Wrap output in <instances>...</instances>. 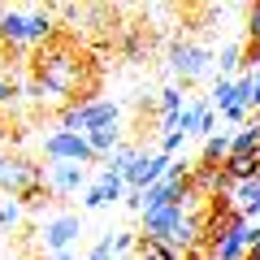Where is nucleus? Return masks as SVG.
Instances as JSON below:
<instances>
[{
  "label": "nucleus",
  "instance_id": "1",
  "mask_svg": "<svg viewBox=\"0 0 260 260\" xmlns=\"http://www.w3.org/2000/svg\"><path fill=\"white\" fill-rule=\"evenodd\" d=\"M26 70H30L26 91L35 100L52 95V100H70V104H95V95H100L95 56L87 48H78V39H70L65 30L26 56Z\"/></svg>",
  "mask_w": 260,
  "mask_h": 260
},
{
  "label": "nucleus",
  "instance_id": "2",
  "mask_svg": "<svg viewBox=\"0 0 260 260\" xmlns=\"http://www.w3.org/2000/svg\"><path fill=\"white\" fill-rule=\"evenodd\" d=\"M100 126H117V104L113 100H95V104H65L61 109V130L74 135H91Z\"/></svg>",
  "mask_w": 260,
  "mask_h": 260
},
{
  "label": "nucleus",
  "instance_id": "3",
  "mask_svg": "<svg viewBox=\"0 0 260 260\" xmlns=\"http://www.w3.org/2000/svg\"><path fill=\"white\" fill-rule=\"evenodd\" d=\"M44 156L48 160H70V165H95V160H100L91 152V143H87V135H74V130H56V135H48Z\"/></svg>",
  "mask_w": 260,
  "mask_h": 260
},
{
  "label": "nucleus",
  "instance_id": "4",
  "mask_svg": "<svg viewBox=\"0 0 260 260\" xmlns=\"http://www.w3.org/2000/svg\"><path fill=\"white\" fill-rule=\"evenodd\" d=\"M169 165H174V156H165V152H139V160L126 174V186L130 191H148V186H156L169 174Z\"/></svg>",
  "mask_w": 260,
  "mask_h": 260
},
{
  "label": "nucleus",
  "instance_id": "5",
  "mask_svg": "<svg viewBox=\"0 0 260 260\" xmlns=\"http://www.w3.org/2000/svg\"><path fill=\"white\" fill-rule=\"evenodd\" d=\"M39 182H48L44 165H35V160H26V156H9V169H5L0 186H5L13 200H18L22 191H30V186H39Z\"/></svg>",
  "mask_w": 260,
  "mask_h": 260
},
{
  "label": "nucleus",
  "instance_id": "6",
  "mask_svg": "<svg viewBox=\"0 0 260 260\" xmlns=\"http://www.w3.org/2000/svg\"><path fill=\"white\" fill-rule=\"evenodd\" d=\"M208 61H213V52H208V48H195V44H174V52H169V70H174L182 83H195V78L208 70Z\"/></svg>",
  "mask_w": 260,
  "mask_h": 260
},
{
  "label": "nucleus",
  "instance_id": "7",
  "mask_svg": "<svg viewBox=\"0 0 260 260\" xmlns=\"http://www.w3.org/2000/svg\"><path fill=\"white\" fill-rule=\"evenodd\" d=\"M26 44H30V35H26V13L5 9V13H0V48H5V56H18Z\"/></svg>",
  "mask_w": 260,
  "mask_h": 260
},
{
  "label": "nucleus",
  "instance_id": "8",
  "mask_svg": "<svg viewBox=\"0 0 260 260\" xmlns=\"http://www.w3.org/2000/svg\"><path fill=\"white\" fill-rule=\"evenodd\" d=\"M83 182H87V169L83 165H70V160H52V165H48V186H52L56 200L74 195Z\"/></svg>",
  "mask_w": 260,
  "mask_h": 260
},
{
  "label": "nucleus",
  "instance_id": "9",
  "mask_svg": "<svg viewBox=\"0 0 260 260\" xmlns=\"http://www.w3.org/2000/svg\"><path fill=\"white\" fill-rule=\"evenodd\" d=\"M121 191H126V178L113 174V169H104V174L95 178V186L87 191L83 208H104V204H113V200H121Z\"/></svg>",
  "mask_w": 260,
  "mask_h": 260
},
{
  "label": "nucleus",
  "instance_id": "10",
  "mask_svg": "<svg viewBox=\"0 0 260 260\" xmlns=\"http://www.w3.org/2000/svg\"><path fill=\"white\" fill-rule=\"evenodd\" d=\"M74 239H78V213H61L56 221H48V225H44V243L56 251V256H61V251L70 247Z\"/></svg>",
  "mask_w": 260,
  "mask_h": 260
},
{
  "label": "nucleus",
  "instance_id": "11",
  "mask_svg": "<svg viewBox=\"0 0 260 260\" xmlns=\"http://www.w3.org/2000/svg\"><path fill=\"white\" fill-rule=\"evenodd\" d=\"M225 174L234 178V182H260V152H251V156H225Z\"/></svg>",
  "mask_w": 260,
  "mask_h": 260
},
{
  "label": "nucleus",
  "instance_id": "12",
  "mask_svg": "<svg viewBox=\"0 0 260 260\" xmlns=\"http://www.w3.org/2000/svg\"><path fill=\"white\" fill-rule=\"evenodd\" d=\"M87 143H91L95 156H113V152L121 148V130H117V126H100V130L87 135Z\"/></svg>",
  "mask_w": 260,
  "mask_h": 260
},
{
  "label": "nucleus",
  "instance_id": "13",
  "mask_svg": "<svg viewBox=\"0 0 260 260\" xmlns=\"http://www.w3.org/2000/svg\"><path fill=\"white\" fill-rule=\"evenodd\" d=\"M234 208L251 221V217L260 213V182H239L234 186Z\"/></svg>",
  "mask_w": 260,
  "mask_h": 260
},
{
  "label": "nucleus",
  "instance_id": "14",
  "mask_svg": "<svg viewBox=\"0 0 260 260\" xmlns=\"http://www.w3.org/2000/svg\"><path fill=\"white\" fill-rule=\"evenodd\" d=\"M225 156H230V139H225V135H213V139H204L200 165H225Z\"/></svg>",
  "mask_w": 260,
  "mask_h": 260
},
{
  "label": "nucleus",
  "instance_id": "15",
  "mask_svg": "<svg viewBox=\"0 0 260 260\" xmlns=\"http://www.w3.org/2000/svg\"><path fill=\"white\" fill-rule=\"evenodd\" d=\"M135 260H182L169 243H152V239H139V247H135Z\"/></svg>",
  "mask_w": 260,
  "mask_h": 260
},
{
  "label": "nucleus",
  "instance_id": "16",
  "mask_svg": "<svg viewBox=\"0 0 260 260\" xmlns=\"http://www.w3.org/2000/svg\"><path fill=\"white\" fill-rule=\"evenodd\" d=\"M135 160H139V148H135V143H121V148H117V152L109 156V169H113V174H121V178H126Z\"/></svg>",
  "mask_w": 260,
  "mask_h": 260
},
{
  "label": "nucleus",
  "instance_id": "17",
  "mask_svg": "<svg viewBox=\"0 0 260 260\" xmlns=\"http://www.w3.org/2000/svg\"><path fill=\"white\" fill-rule=\"evenodd\" d=\"M217 70L221 74H234V70H243V44H225L221 56H217Z\"/></svg>",
  "mask_w": 260,
  "mask_h": 260
},
{
  "label": "nucleus",
  "instance_id": "18",
  "mask_svg": "<svg viewBox=\"0 0 260 260\" xmlns=\"http://www.w3.org/2000/svg\"><path fill=\"white\" fill-rule=\"evenodd\" d=\"M182 113V91L178 87H165L160 91V117H178Z\"/></svg>",
  "mask_w": 260,
  "mask_h": 260
},
{
  "label": "nucleus",
  "instance_id": "19",
  "mask_svg": "<svg viewBox=\"0 0 260 260\" xmlns=\"http://www.w3.org/2000/svg\"><path fill=\"white\" fill-rule=\"evenodd\" d=\"M251 91H256V78L243 74L239 83H234V104H239V109H251Z\"/></svg>",
  "mask_w": 260,
  "mask_h": 260
},
{
  "label": "nucleus",
  "instance_id": "20",
  "mask_svg": "<svg viewBox=\"0 0 260 260\" xmlns=\"http://www.w3.org/2000/svg\"><path fill=\"white\" fill-rule=\"evenodd\" d=\"M213 104H217V109H230V104H234V83H230V78H217V87H213Z\"/></svg>",
  "mask_w": 260,
  "mask_h": 260
},
{
  "label": "nucleus",
  "instance_id": "21",
  "mask_svg": "<svg viewBox=\"0 0 260 260\" xmlns=\"http://www.w3.org/2000/svg\"><path fill=\"white\" fill-rule=\"evenodd\" d=\"M247 44L260 48V5H251V9H247Z\"/></svg>",
  "mask_w": 260,
  "mask_h": 260
},
{
  "label": "nucleus",
  "instance_id": "22",
  "mask_svg": "<svg viewBox=\"0 0 260 260\" xmlns=\"http://www.w3.org/2000/svg\"><path fill=\"white\" fill-rule=\"evenodd\" d=\"M22 217V204H0V225H13Z\"/></svg>",
  "mask_w": 260,
  "mask_h": 260
},
{
  "label": "nucleus",
  "instance_id": "23",
  "mask_svg": "<svg viewBox=\"0 0 260 260\" xmlns=\"http://www.w3.org/2000/svg\"><path fill=\"white\" fill-rule=\"evenodd\" d=\"M182 139H186L182 130H174V135H165V156H174V152L182 148Z\"/></svg>",
  "mask_w": 260,
  "mask_h": 260
},
{
  "label": "nucleus",
  "instance_id": "24",
  "mask_svg": "<svg viewBox=\"0 0 260 260\" xmlns=\"http://www.w3.org/2000/svg\"><path fill=\"white\" fill-rule=\"evenodd\" d=\"M182 260H213V251H208V247H200V243H195L191 251H182Z\"/></svg>",
  "mask_w": 260,
  "mask_h": 260
},
{
  "label": "nucleus",
  "instance_id": "25",
  "mask_svg": "<svg viewBox=\"0 0 260 260\" xmlns=\"http://www.w3.org/2000/svg\"><path fill=\"white\" fill-rule=\"evenodd\" d=\"M221 113H225V121H234V126L247 117V109H239V104H230V109H221Z\"/></svg>",
  "mask_w": 260,
  "mask_h": 260
},
{
  "label": "nucleus",
  "instance_id": "26",
  "mask_svg": "<svg viewBox=\"0 0 260 260\" xmlns=\"http://www.w3.org/2000/svg\"><path fill=\"white\" fill-rule=\"evenodd\" d=\"M126 204L135 208V213H143V191H130V195H126Z\"/></svg>",
  "mask_w": 260,
  "mask_h": 260
},
{
  "label": "nucleus",
  "instance_id": "27",
  "mask_svg": "<svg viewBox=\"0 0 260 260\" xmlns=\"http://www.w3.org/2000/svg\"><path fill=\"white\" fill-rule=\"evenodd\" d=\"M5 100H13V83H0V104Z\"/></svg>",
  "mask_w": 260,
  "mask_h": 260
},
{
  "label": "nucleus",
  "instance_id": "28",
  "mask_svg": "<svg viewBox=\"0 0 260 260\" xmlns=\"http://www.w3.org/2000/svg\"><path fill=\"white\" fill-rule=\"evenodd\" d=\"M251 109H260V74H256V91H251Z\"/></svg>",
  "mask_w": 260,
  "mask_h": 260
},
{
  "label": "nucleus",
  "instance_id": "29",
  "mask_svg": "<svg viewBox=\"0 0 260 260\" xmlns=\"http://www.w3.org/2000/svg\"><path fill=\"white\" fill-rule=\"evenodd\" d=\"M5 139H9V121L0 117V143H5Z\"/></svg>",
  "mask_w": 260,
  "mask_h": 260
},
{
  "label": "nucleus",
  "instance_id": "30",
  "mask_svg": "<svg viewBox=\"0 0 260 260\" xmlns=\"http://www.w3.org/2000/svg\"><path fill=\"white\" fill-rule=\"evenodd\" d=\"M247 260H260V243H256V247H251V251H247Z\"/></svg>",
  "mask_w": 260,
  "mask_h": 260
},
{
  "label": "nucleus",
  "instance_id": "31",
  "mask_svg": "<svg viewBox=\"0 0 260 260\" xmlns=\"http://www.w3.org/2000/svg\"><path fill=\"white\" fill-rule=\"evenodd\" d=\"M5 169H9V156H0V178H5Z\"/></svg>",
  "mask_w": 260,
  "mask_h": 260
},
{
  "label": "nucleus",
  "instance_id": "32",
  "mask_svg": "<svg viewBox=\"0 0 260 260\" xmlns=\"http://www.w3.org/2000/svg\"><path fill=\"white\" fill-rule=\"evenodd\" d=\"M52 260H74V256H70V251H61V256H52Z\"/></svg>",
  "mask_w": 260,
  "mask_h": 260
},
{
  "label": "nucleus",
  "instance_id": "33",
  "mask_svg": "<svg viewBox=\"0 0 260 260\" xmlns=\"http://www.w3.org/2000/svg\"><path fill=\"white\" fill-rule=\"evenodd\" d=\"M0 13H5V5H0Z\"/></svg>",
  "mask_w": 260,
  "mask_h": 260
}]
</instances>
